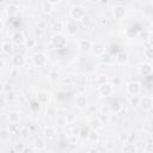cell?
Segmentation results:
<instances>
[{
    "label": "cell",
    "mask_w": 153,
    "mask_h": 153,
    "mask_svg": "<svg viewBox=\"0 0 153 153\" xmlns=\"http://www.w3.org/2000/svg\"><path fill=\"white\" fill-rule=\"evenodd\" d=\"M51 44L56 48V49H62L67 45V38L65 35H62L61 32H56L53 37H51Z\"/></svg>",
    "instance_id": "1"
},
{
    "label": "cell",
    "mask_w": 153,
    "mask_h": 153,
    "mask_svg": "<svg viewBox=\"0 0 153 153\" xmlns=\"http://www.w3.org/2000/svg\"><path fill=\"white\" fill-rule=\"evenodd\" d=\"M98 92H99V94L103 96V97H110V96L114 93V86H112L111 82L106 81V82L100 84V85L98 86Z\"/></svg>",
    "instance_id": "2"
},
{
    "label": "cell",
    "mask_w": 153,
    "mask_h": 153,
    "mask_svg": "<svg viewBox=\"0 0 153 153\" xmlns=\"http://www.w3.org/2000/svg\"><path fill=\"white\" fill-rule=\"evenodd\" d=\"M47 61H48V56L44 53H36L32 56V63L36 67H43V66H45L47 65Z\"/></svg>",
    "instance_id": "3"
},
{
    "label": "cell",
    "mask_w": 153,
    "mask_h": 153,
    "mask_svg": "<svg viewBox=\"0 0 153 153\" xmlns=\"http://www.w3.org/2000/svg\"><path fill=\"white\" fill-rule=\"evenodd\" d=\"M139 105L143 111H151L153 108V98L151 96H143L140 97V103Z\"/></svg>",
    "instance_id": "4"
},
{
    "label": "cell",
    "mask_w": 153,
    "mask_h": 153,
    "mask_svg": "<svg viewBox=\"0 0 153 153\" xmlns=\"http://www.w3.org/2000/svg\"><path fill=\"white\" fill-rule=\"evenodd\" d=\"M127 88V92L130 94V96H134V94H139L141 92V84L139 81H129L126 86Z\"/></svg>",
    "instance_id": "5"
},
{
    "label": "cell",
    "mask_w": 153,
    "mask_h": 153,
    "mask_svg": "<svg viewBox=\"0 0 153 153\" xmlns=\"http://www.w3.org/2000/svg\"><path fill=\"white\" fill-rule=\"evenodd\" d=\"M74 103H75V106L78 109H86L88 106V99L85 94L80 93V94H76L75 99H74Z\"/></svg>",
    "instance_id": "6"
},
{
    "label": "cell",
    "mask_w": 153,
    "mask_h": 153,
    "mask_svg": "<svg viewBox=\"0 0 153 153\" xmlns=\"http://www.w3.org/2000/svg\"><path fill=\"white\" fill-rule=\"evenodd\" d=\"M85 14V11L81 6H73L71 10H69V16L74 19V20H79L82 16Z\"/></svg>",
    "instance_id": "7"
},
{
    "label": "cell",
    "mask_w": 153,
    "mask_h": 153,
    "mask_svg": "<svg viewBox=\"0 0 153 153\" xmlns=\"http://www.w3.org/2000/svg\"><path fill=\"white\" fill-rule=\"evenodd\" d=\"M91 50L93 51L94 55H97V56H102L103 54H105L106 48H105V45H104L103 43L97 42V43H92V48H91Z\"/></svg>",
    "instance_id": "8"
},
{
    "label": "cell",
    "mask_w": 153,
    "mask_h": 153,
    "mask_svg": "<svg viewBox=\"0 0 153 153\" xmlns=\"http://www.w3.org/2000/svg\"><path fill=\"white\" fill-rule=\"evenodd\" d=\"M126 12H127V10H126V7L122 6V5H116V6H114V8H112V14H114V17H115L116 19H122V18L126 16Z\"/></svg>",
    "instance_id": "9"
},
{
    "label": "cell",
    "mask_w": 153,
    "mask_h": 153,
    "mask_svg": "<svg viewBox=\"0 0 153 153\" xmlns=\"http://www.w3.org/2000/svg\"><path fill=\"white\" fill-rule=\"evenodd\" d=\"M152 71H153V68H152V65L149 62H145V63H141L139 66V72L143 76H149L152 74Z\"/></svg>",
    "instance_id": "10"
},
{
    "label": "cell",
    "mask_w": 153,
    "mask_h": 153,
    "mask_svg": "<svg viewBox=\"0 0 153 153\" xmlns=\"http://www.w3.org/2000/svg\"><path fill=\"white\" fill-rule=\"evenodd\" d=\"M79 49L82 51V53H88L91 51V48H92V42L87 38H82L79 41Z\"/></svg>",
    "instance_id": "11"
},
{
    "label": "cell",
    "mask_w": 153,
    "mask_h": 153,
    "mask_svg": "<svg viewBox=\"0 0 153 153\" xmlns=\"http://www.w3.org/2000/svg\"><path fill=\"white\" fill-rule=\"evenodd\" d=\"M25 35L23 33V32H20V31H17V32H14L13 35H12V43H14V44H17V45H22V44H24L25 43Z\"/></svg>",
    "instance_id": "12"
},
{
    "label": "cell",
    "mask_w": 153,
    "mask_h": 153,
    "mask_svg": "<svg viewBox=\"0 0 153 153\" xmlns=\"http://www.w3.org/2000/svg\"><path fill=\"white\" fill-rule=\"evenodd\" d=\"M36 100H37L38 103H41V104H48L49 100H50V96H49V93L45 92V91H39V92L37 93Z\"/></svg>",
    "instance_id": "13"
},
{
    "label": "cell",
    "mask_w": 153,
    "mask_h": 153,
    "mask_svg": "<svg viewBox=\"0 0 153 153\" xmlns=\"http://www.w3.org/2000/svg\"><path fill=\"white\" fill-rule=\"evenodd\" d=\"M12 63L14 67L19 68V67H23L25 65V57L22 55V54H17L12 57Z\"/></svg>",
    "instance_id": "14"
},
{
    "label": "cell",
    "mask_w": 153,
    "mask_h": 153,
    "mask_svg": "<svg viewBox=\"0 0 153 153\" xmlns=\"http://www.w3.org/2000/svg\"><path fill=\"white\" fill-rule=\"evenodd\" d=\"M115 60H116V62H117L118 65H124V63L128 62L129 56H128V54H127L126 51H120V53L116 55Z\"/></svg>",
    "instance_id": "15"
},
{
    "label": "cell",
    "mask_w": 153,
    "mask_h": 153,
    "mask_svg": "<svg viewBox=\"0 0 153 153\" xmlns=\"http://www.w3.org/2000/svg\"><path fill=\"white\" fill-rule=\"evenodd\" d=\"M8 122L11 124H17L19 121H20V114L18 111H11L8 112Z\"/></svg>",
    "instance_id": "16"
},
{
    "label": "cell",
    "mask_w": 153,
    "mask_h": 153,
    "mask_svg": "<svg viewBox=\"0 0 153 153\" xmlns=\"http://www.w3.org/2000/svg\"><path fill=\"white\" fill-rule=\"evenodd\" d=\"M55 134H56L55 129H54L53 127H50V126L45 127V128H44V130H43V136H44L45 139H48V140L54 139V137H55Z\"/></svg>",
    "instance_id": "17"
},
{
    "label": "cell",
    "mask_w": 153,
    "mask_h": 153,
    "mask_svg": "<svg viewBox=\"0 0 153 153\" xmlns=\"http://www.w3.org/2000/svg\"><path fill=\"white\" fill-rule=\"evenodd\" d=\"M11 135H12V131L10 129H1L0 130V141H2V142L10 141Z\"/></svg>",
    "instance_id": "18"
},
{
    "label": "cell",
    "mask_w": 153,
    "mask_h": 153,
    "mask_svg": "<svg viewBox=\"0 0 153 153\" xmlns=\"http://www.w3.org/2000/svg\"><path fill=\"white\" fill-rule=\"evenodd\" d=\"M109 108H110V112L111 114H118L122 110V105L117 100H114L112 103H110L109 104Z\"/></svg>",
    "instance_id": "19"
},
{
    "label": "cell",
    "mask_w": 153,
    "mask_h": 153,
    "mask_svg": "<svg viewBox=\"0 0 153 153\" xmlns=\"http://www.w3.org/2000/svg\"><path fill=\"white\" fill-rule=\"evenodd\" d=\"M88 123H90V127H91L93 130H97V129H99V128L102 127V121H100L99 117H92Z\"/></svg>",
    "instance_id": "20"
},
{
    "label": "cell",
    "mask_w": 153,
    "mask_h": 153,
    "mask_svg": "<svg viewBox=\"0 0 153 153\" xmlns=\"http://www.w3.org/2000/svg\"><path fill=\"white\" fill-rule=\"evenodd\" d=\"M41 8H42V11H43L44 13H51L53 10H54V5L50 4V2H48L47 0H44V1L42 2V5H41Z\"/></svg>",
    "instance_id": "21"
},
{
    "label": "cell",
    "mask_w": 153,
    "mask_h": 153,
    "mask_svg": "<svg viewBox=\"0 0 153 153\" xmlns=\"http://www.w3.org/2000/svg\"><path fill=\"white\" fill-rule=\"evenodd\" d=\"M79 22H80V24H81L84 27H88V26L92 24V18H91L90 16H87V14H84V16L79 19Z\"/></svg>",
    "instance_id": "22"
},
{
    "label": "cell",
    "mask_w": 153,
    "mask_h": 153,
    "mask_svg": "<svg viewBox=\"0 0 153 153\" xmlns=\"http://www.w3.org/2000/svg\"><path fill=\"white\" fill-rule=\"evenodd\" d=\"M76 30H78V25H76L75 20H71V22L67 23V31H68V33L74 35L76 32Z\"/></svg>",
    "instance_id": "23"
},
{
    "label": "cell",
    "mask_w": 153,
    "mask_h": 153,
    "mask_svg": "<svg viewBox=\"0 0 153 153\" xmlns=\"http://www.w3.org/2000/svg\"><path fill=\"white\" fill-rule=\"evenodd\" d=\"M32 146H33L36 149H39V151H41V149H44V148H45V141H44L43 139H41V137H37V139H35Z\"/></svg>",
    "instance_id": "24"
},
{
    "label": "cell",
    "mask_w": 153,
    "mask_h": 153,
    "mask_svg": "<svg viewBox=\"0 0 153 153\" xmlns=\"http://www.w3.org/2000/svg\"><path fill=\"white\" fill-rule=\"evenodd\" d=\"M12 48H13V45H12V43H10L8 41H5V42H2L1 43V51L2 53H5V54H10L11 51H12Z\"/></svg>",
    "instance_id": "25"
},
{
    "label": "cell",
    "mask_w": 153,
    "mask_h": 153,
    "mask_svg": "<svg viewBox=\"0 0 153 153\" xmlns=\"http://www.w3.org/2000/svg\"><path fill=\"white\" fill-rule=\"evenodd\" d=\"M87 139H88V141H90L92 145H96V143L98 142V140H99V136H98V134L96 133V130H91V131H88Z\"/></svg>",
    "instance_id": "26"
},
{
    "label": "cell",
    "mask_w": 153,
    "mask_h": 153,
    "mask_svg": "<svg viewBox=\"0 0 153 153\" xmlns=\"http://www.w3.org/2000/svg\"><path fill=\"white\" fill-rule=\"evenodd\" d=\"M18 6L16 5V4H10V5H7V7H6V12H7V14L8 16H14V14H17L18 13Z\"/></svg>",
    "instance_id": "27"
},
{
    "label": "cell",
    "mask_w": 153,
    "mask_h": 153,
    "mask_svg": "<svg viewBox=\"0 0 153 153\" xmlns=\"http://www.w3.org/2000/svg\"><path fill=\"white\" fill-rule=\"evenodd\" d=\"M123 152H131V153H134V152H137V147L134 143H131V142H127L124 145V147H123Z\"/></svg>",
    "instance_id": "28"
},
{
    "label": "cell",
    "mask_w": 153,
    "mask_h": 153,
    "mask_svg": "<svg viewBox=\"0 0 153 153\" xmlns=\"http://www.w3.org/2000/svg\"><path fill=\"white\" fill-rule=\"evenodd\" d=\"M49 80H50L51 82H56V81L59 80V73H57L56 69H51V71L49 72Z\"/></svg>",
    "instance_id": "29"
},
{
    "label": "cell",
    "mask_w": 153,
    "mask_h": 153,
    "mask_svg": "<svg viewBox=\"0 0 153 153\" xmlns=\"http://www.w3.org/2000/svg\"><path fill=\"white\" fill-rule=\"evenodd\" d=\"M63 27H65V25H63V23H62L61 20L55 22V23H54V25H53V30H54L55 32H61Z\"/></svg>",
    "instance_id": "30"
},
{
    "label": "cell",
    "mask_w": 153,
    "mask_h": 153,
    "mask_svg": "<svg viewBox=\"0 0 153 153\" xmlns=\"http://www.w3.org/2000/svg\"><path fill=\"white\" fill-rule=\"evenodd\" d=\"M143 56L147 59V60H151L152 57H153V49H152V47H147V48H145L143 49Z\"/></svg>",
    "instance_id": "31"
},
{
    "label": "cell",
    "mask_w": 153,
    "mask_h": 153,
    "mask_svg": "<svg viewBox=\"0 0 153 153\" xmlns=\"http://www.w3.org/2000/svg\"><path fill=\"white\" fill-rule=\"evenodd\" d=\"M96 81H97V84H98V85H100V84H104V82L109 81V78H108V75H106V74H99V75H97Z\"/></svg>",
    "instance_id": "32"
},
{
    "label": "cell",
    "mask_w": 153,
    "mask_h": 153,
    "mask_svg": "<svg viewBox=\"0 0 153 153\" xmlns=\"http://www.w3.org/2000/svg\"><path fill=\"white\" fill-rule=\"evenodd\" d=\"M56 124H57L59 127H65V126H67L68 123H67L65 116H57V117H56Z\"/></svg>",
    "instance_id": "33"
},
{
    "label": "cell",
    "mask_w": 153,
    "mask_h": 153,
    "mask_svg": "<svg viewBox=\"0 0 153 153\" xmlns=\"http://www.w3.org/2000/svg\"><path fill=\"white\" fill-rule=\"evenodd\" d=\"M45 114L50 117H55L56 116V108L55 106H48L45 110Z\"/></svg>",
    "instance_id": "34"
},
{
    "label": "cell",
    "mask_w": 153,
    "mask_h": 153,
    "mask_svg": "<svg viewBox=\"0 0 153 153\" xmlns=\"http://www.w3.org/2000/svg\"><path fill=\"white\" fill-rule=\"evenodd\" d=\"M129 103H130V105H139V103H140V97H139L137 94L131 96V98L129 99Z\"/></svg>",
    "instance_id": "35"
},
{
    "label": "cell",
    "mask_w": 153,
    "mask_h": 153,
    "mask_svg": "<svg viewBox=\"0 0 153 153\" xmlns=\"http://www.w3.org/2000/svg\"><path fill=\"white\" fill-rule=\"evenodd\" d=\"M39 105H41V103H38L37 100H33V102H31L30 103V109L32 110V111H38L39 110Z\"/></svg>",
    "instance_id": "36"
},
{
    "label": "cell",
    "mask_w": 153,
    "mask_h": 153,
    "mask_svg": "<svg viewBox=\"0 0 153 153\" xmlns=\"http://www.w3.org/2000/svg\"><path fill=\"white\" fill-rule=\"evenodd\" d=\"M65 118H66L67 123H73V122L75 121V115H74V114H72V112H68V114H66Z\"/></svg>",
    "instance_id": "37"
},
{
    "label": "cell",
    "mask_w": 153,
    "mask_h": 153,
    "mask_svg": "<svg viewBox=\"0 0 153 153\" xmlns=\"http://www.w3.org/2000/svg\"><path fill=\"white\" fill-rule=\"evenodd\" d=\"M104 147L106 151H112V149H115V143H114V141H106V142H104Z\"/></svg>",
    "instance_id": "38"
},
{
    "label": "cell",
    "mask_w": 153,
    "mask_h": 153,
    "mask_svg": "<svg viewBox=\"0 0 153 153\" xmlns=\"http://www.w3.org/2000/svg\"><path fill=\"white\" fill-rule=\"evenodd\" d=\"M24 148H25L24 143H16L13 147V151L14 152H24Z\"/></svg>",
    "instance_id": "39"
},
{
    "label": "cell",
    "mask_w": 153,
    "mask_h": 153,
    "mask_svg": "<svg viewBox=\"0 0 153 153\" xmlns=\"http://www.w3.org/2000/svg\"><path fill=\"white\" fill-rule=\"evenodd\" d=\"M141 36L143 37L145 41H149V39H151V31H149V30H143V31L141 32Z\"/></svg>",
    "instance_id": "40"
},
{
    "label": "cell",
    "mask_w": 153,
    "mask_h": 153,
    "mask_svg": "<svg viewBox=\"0 0 153 153\" xmlns=\"http://www.w3.org/2000/svg\"><path fill=\"white\" fill-rule=\"evenodd\" d=\"M112 86H121V84H122V79L120 78V76H115L114 79H112Z\"/></svg>",
    "instance_id": "41"
},
{
    "label": "cell",
    "mask_w": 153,
    "mask_h": 153,
    "mask_svg": "<svg viewBox=\"0 0 153 153\" xmlns=\"http://www.w3.org/2000/svg\"><path fill=\"white\" fill-rule=\"evenodd\" d=\"M102 61L104 62V63H110L111 61H112V57H111V55H102Z\"/></svg>",
    "instance_id": "42"
},
{
    "label": "cell",
    "mask_w": 153,
    "mask_h": 153,
    "mask_svg": "<svg viewBox=\"0 0 153 153\" xmlns=\"http://www.w3.org/2000/svg\"><path fill=\"white\" fill-rule=\"evenodd\" d=\"M2 90L7 93V92H10V91H13V87H12V85H11L10 82H5L4 86H2Z\"/></svg>",
    "instance_id": "43"
},
{
    "label": "cell",
    "mask_w": 153,
    "mask_h": 153,
    "mask_svg": "<svg viewBox=\"0 0 153 153\" xmlns=\"http://www.w3.org/2000/svg\"><path fill=\"white\" fill-rule=\"evenodd\" d=\"M6 94H7V96H6V99H7V100H13V99L16 98L14 91H10V92H7Z\"/></svg>",
    "instance_id": "44"
},
{
    "label": "cell",
    "mask_w": 153,
    "mask_h": 153,
    "mask_svg": "<svg viewBox=\"0 0 153 153\" xmlns=\"http://www.w3.org/2000/svg\"><path fill=\"white\" fill-rule=\"evenodd\" d=\"M102 112H103V115H111V112H110V108H109V105H104V106H102Z\"/></svg>",
    "instance_id": "45"
},
{
    "label": "cell",
    "mask_w": 153,
    "mask_h": 153,
    "mask_svg": "<svg viewBox=\"0 0 153 153\" xmlns=\"http://www.w3.org/2000/svg\"><path fill=\"white\" fill-rule=\"evenodd\" d=\"M6 102H7L6 97H2V96H0V109H4V108H5V105H6Z\"/></svg>",
    "instance_id": "46"
},
{
    "label": "cell",
    "mask_w": 153,
    "mask_h": 153,
    "mask_svg": "<svg viewBox=\"0 0 153 153\" xmlns=\"http://www.w3.org/2000/svg\"><path fill=\"white\" fill-rule=\"evenodd\" d=\"M25 43H26V45H27L29 48H32V47L36 44V41H35V39H27V41L25 39Z\"/></svg>",
    "instance_id": "47"
},
{
    "label": "cell",
    "mask_w": 153,
    "mask_h": 153,
    "mask_svg": "<svg viewBox=\"0 0 153 153\" xmlns=\"http://www.w3.org/2000/svg\"><path fill=\"white\" fill-rule=\"evenodd\" d=\"M35 36H36V37H41V36H42V29H41V27H37V29L35 30Z\"/></svg>",
    "instance_id": "48"
},
{
    "label": "cell",
    "mask_w": 153,
    "mask_h": 153,
    "mask_svg": "<svg viewBox=\"0 0 153 153\" xmlns=\"http://www.w3.org/2000/svg\"><path fill=\"white\" fill-rule=\"evenodd\" d=\"M48 2H50V4H53V5H55V4H57L59 2V0H47Z\"/></svg>",
    "instance_id": "49"
},
{
    "label": "cell",
    "mask_w": 153,
    "mask_h": 153,
    "mask_svg": "<svg viewBox=\"0 0 153 153\" xmlns=\"http://www.w3.org/2000/svg\"><path fill=\"white\" fill-rule=\"evenodd\" d=\"M88 2H91V4H97V2H99L100 0H87Z\"/></svg>",
    "instance_id": "50"
},
{
    "label": "cell",
    "mask_w": 153,
    "mask_h": 153,
    "mask_svg": "<svg viewBox=\"0 0 153 153\" xmlns=\"http://www.w3.org/2000/svg\"><path fill=\"white\" fill-rule=\"evenodd\" d=\"M86 109H88V111H90V112H91V114H92V112H93V111H94V108H93V106H91V108H88V106H87V108H86Z\"/></svg>",
    "instance_id": "51"
},
{
    "label": "cell",
    "mask_w": 153,
    "mask_h": 153,
    "mask_svg": "<svg viewBox=\"0 0 153 153\" xmlns=\"http://www.w3.org/2000/svg\"><path fill=\"white\" fill-rule=\"evenodd\" d=\"M1 67H4V62H2V61H0V68H1Z\"/></svg>",
    "instance_id": "52"
},
{
    "label": "cell",
    "mask_w": 153,
    "mask_h": 153,
    "mask_svg": "<svg viewBox=\"0 0 153 153\" xmlns=\"http://www.w3.org/2000/svg\"><path fill=\"white\" fill-rule=\"evenodd\" d=\"M1 27H2V22L0 20V29H1Z\"/></svg>",
    "instance_id": "53"
}]
</instances>
